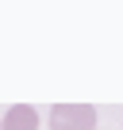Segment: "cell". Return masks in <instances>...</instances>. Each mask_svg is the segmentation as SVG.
I'll use <instances>...</instances> for the list:
<instances>
[{"instance_id":"1","label":"cell","mask_w":123,"mask_h":130,"mask_svg":"<svg viewBox=\"0 0 123 130\" xmlns=\"http://www.w3.org/2000/svg\"><path fill=\"white\" fill-rule=\"evenodd\" d=\"M50 130H96V107H89V103H58L50 111Z\"/></svg>"},{"instance_id":"2","label":"cell","mask_w":123,"mask_h":130,"mask_svg":"<svg viewBox=\"0 0 123 130\" xmlns=\"http://www.w3.org/2000/svg\"><path fill=\"white\" fill-rule=\"evenodd\" d=\"M0 130H39V111L27 107V103H12L4 122H0Z\"/></svg>"}]
</instances>
